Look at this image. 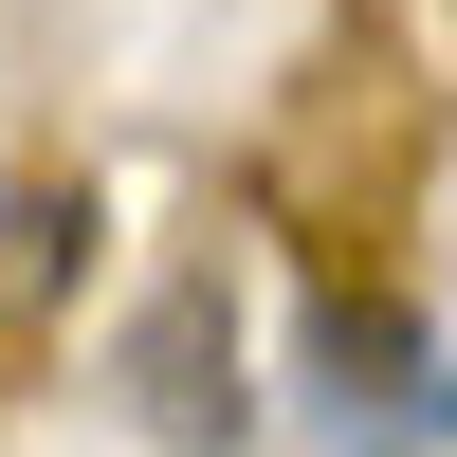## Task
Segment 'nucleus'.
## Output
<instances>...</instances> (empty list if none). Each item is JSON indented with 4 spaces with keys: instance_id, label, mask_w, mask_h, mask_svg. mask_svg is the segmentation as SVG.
I'll use <instances>...</instances> for the list:
<instances>
[{
    "instance_id": "obj_1",
    "label": "nucleus",
    "mask_w": 457,
    "mask_h": 457,
    "mask_svg": "<svg viewBox=\"0 0 457 457\" xmlns=\"http://www.w3.org/2000/svg\"><path fill=\"white\" fill-rule=\"evenodd\" d=\"M312 421L348 457H439L457 439V366H439V329L403 293H329L312 312Z\"/></svg>"
}]
</instances>
